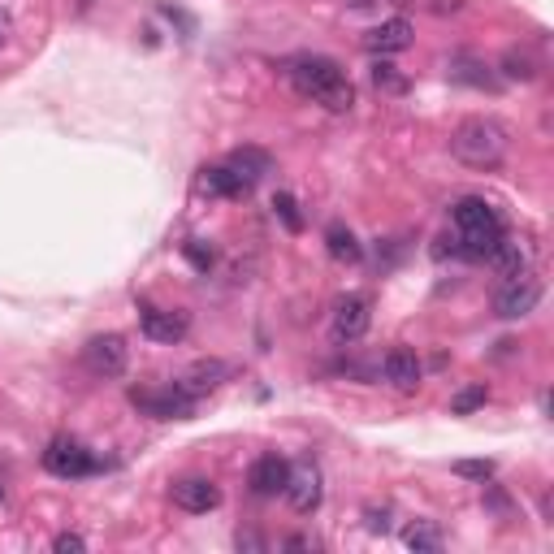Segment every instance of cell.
Segmentation results:
<instances>
[{
	"instance_id": "1",
	"label": "cell",
	"mask_w": 554,
	"mask_h": 554,
	"mask_svg": "<svg viewBox=\"0 0 554 554\" xmlns=\"http://www.w3.org/2000/svg\"><path fill=\"white\" fill-rule=\"evenodd\" d=\"M286 74L299 96L325 104L329 113H347L355 104V87L347 83V74L338 70V61H329V57H299L286 65Z\"/></svg>"
},
{
	"instance_id": "2",
	"label": "cell",
	"mask_w": 554,
	"mask_h": 554,
	"mask_svg": "<svg viewBox=\"0 0 554 554\" xmlns=\"http://www.w3.org/2000/svg\"><path fill=\"white\" fill-rule=\"evenodd\" d=\"M451 152H455V161H464L468 169H498L511 152V135L494 117H468V122L455 126Z\"/></svg>"
},
{
	"instance_id": "3",
	"label": "cell",
	"mask_w": 554,
	"mask_h": 554,
	"mask_svg": "<svg viewBox=\"0 0 554 554\" xmlns=\"http://www.w3.org/2000/svg\"><path fill=\"white\" fill-rule=\"evenodd\" d=\"M537 303H542V282L533 273H520V277H507V286L494 295V316L524 321L529 312H537Z\"/></svg>"
},
{
	"instance_id": "4",
	"label": "cell",
	"mask_w": 554,
	"mask_h": 554,
	"mask_svg": "<svg viewBox=\"0 0 554 554\" xmlns=\"http://www.w3.org/2000/svg\"><path fill=\"white\" fill-rule=\"evenodd\" d=\"M290 498V507L299 511V516H312L316 507H321V498H325V477H321V468L312 464V459H299V464H290L286 472V490Z\"/></svg>"
},
{
	"instance_id": "5",
	"label": "cell",
	"mask_w": 554,
	"mask_h": 554,
	"mask_svg": "<svg viewBox=\"0 0 554 554\" xmlns=\"http://www.w3.org/2000/svg\"><path fill=\"white\" fill-rule=\"evenodd\" d=\"M126 360H130V351H126V342L117 338V334H96L83 347V364H87V373L91 377H122L126 373Z\"/></svg>"
},
{
	"instance_id": "6",
	"label": "cell",
	"mask_w": 554,
	"mask_h": 554,
	"mask_svg": "<svg viewBox=\"0 0 554 554\" xmlns=\"http://www.w3.org/2000/svg\"><path fill=\"white\" fill-rule=\"evenodd\" d=\"M130 403L139 412H148L156 420H187L195 412V399L182 394L178 386H165V390H130Z\"/></svg>"
},
{
	"instance_id": "7",
	"label": "cell",
	"mask_w": 554,
	"mask_h": 554,
	"mask_svg": "<svg viewBox=\"0 0 554 554\" xmlns=\"http://www.w3.org/2000/svg\"><path fill=\"white\" fill-rule=\"evenodd\" d=\"M368 321H373V303H368L364 295L338 299L334 321H329V329H334V342H338V347H347V342H360L368 334Z\"/></svg>"
},
{
	"instance_id": "8",
	"label": "cell",
	"mask_w": 554,
	"mask_h": 554,
	"mask_svg": "<svg viewBox=\"0 0 554 554\" xmlns=\"http://www.w3.org/2000/svg\"><path fill=\"white\" fill-rule=\"evenodd\" d=\"M44 468L52 472V477H87V472H96L100 464H96V455L91 451H83L78 442H70V438H57L44 451Z\"/></svg>"
},
{
	"instance_id": "9",
	"label": "cell",
	"mask_w": 554,
	"mask_h": 554,
	"mask_svg": "<svg viewBox=\"0 0 554 554\" xmlns=\"http://www.w3.org/2000/svg\"><path fill=\"white\" fill-rule=\"evenodd\" d=\"M139 325H143V334H148L152 342H169V347L187 338V329H191L187 312H165V308H143Z\"/></svg>"
},
{
	"instance_id": "10",
	"label": "cell",
	"mask_w": 554,
	"mask_h": 554,
	"mask_svg": "<svg viewBox=\"0 0 554 554\" xmlns=\"http://www.w3.org/2000/svg\"><path fill=\"white\" fill-rule=\"evenodd\" d=\"M221 381H230V364H221V360H195L187 373L174 381V386H178L182 394H191V399H200V394L217 390Z\"/></svg>"
},
{
	"instance_id": "11",
	"label": "cell",
	"mask_w": 554,
	"mask_h": 554,
	"mask_svg": "<svg viewBox=\"0 0 554 554\" xmlns=\"http://www.w3.org/2000/svg\"><path fill=\"white\" fill-rule=\"evenodd\" d=\"M286 472H290L286 459L260 455L256 464H252V472H247V485H252V494H260V498H277V494L286 490Z\"/></svg>"
},
{
	"instance_id": "12",
	"label": "cell",
	"mask_w": 554,
	"mask_h": 554,
	"mask_svg": "<svg viewBox=\"0 0 554 554\" xmlns=\"http://www.w3.org/2000/svg\"><path fill=\"white\" fill-rule=\"evenodd\" d=\"M174 503L182 511H191V516H204V511H213L221 503V490L213 481H204V477H187V481L174 485Z\"/></svg>"
},
{
	"instance_id": "13",
	"label": "cell",
	"mask_w": 554,
	"mask_h": 554,
	"mask_svg": "<svg viewBox=\"0 0 554 554\" xmlns=\"http://www.w3.org/2000/svg\"><path fill=\"white\" fill-rule=\"evenodd\" d=\"M407 44H412V22H407V18H390V22H381V26H373V31L364 35V48L381 52V57L403 52Z\"/></svg>"
},
{
	"instance_id": "14",
	"label": "cell",
	"mask_w": 554,
	"mask_h": 554,
	"mask_svg": "<svg viewBox=\"0 0 554 554\" xmlns=\"http://www.w3.org/2000/svg\"><path fill=\"white\" fill-rule=\"evenodd\" d=\"M381 377H386L394 390H416V381H420V360H416V351H407V347L386 351V360H381Z\"/></svg>"
},
{
	"instance_id": "15",
	"label": "cell",
	"mask_w": 554,
	"mask_h": 554,
	"mask_svg": "<svg viewBox=\"0 0 554 554\" xmlns=\"http://www.w3.org/2000/svg\"><path fill=\"white\" fill-rule=\"evenodd\" d=\"M503 221H498L494 204H485L481 195H468V200L455 204V230H498Z\"/></svg>"
},
{
	"instance_id": "16",
	"label": "cell",
	"mask_w": 554,
	"mask_h": 554,
	"mask_svg": "<svg viewBox=\"0 0 554 554\" xmlns=\"http://www.w3.org/2000/svg\"><path fill=\"white\" fill-rule=\"evenodd\" d=\"M200 191L208 195H221V200H239V195L252 191V182H243L239 174H234L230 165H213V169H204V178H200Z\"/></svg>"
},
{
	"instance_id": "17",
	"label": "cell",
	"mask_w": 554,
	"mask_h": 554,
	"mask_svg": "<svg viewBox=\"0 0 554 554\" xmlns=\"http://www.w3.org/2000/svg\"><path fill=\"white\" fill-rule=\"evenodd\" d=\"M230 169L243 182H252V187H256L265 174H273V156L265 148H239V152H230Z\"/></svg>"
},
{
	"instance_id": "18",
	"label": "cell",
	"mask_w": 554,
	"mask_h": 554,
	"mask_svg": "<svg viewBox=\"0 0 554 554\" xmlns=\"http://www.w3.org/2000/svg\"><path fill=\"white\" fill-rule=\"evenodd\" d=\"M490 265L503 273V277H520V273H529V247L524 243H511L507 234H503V243L490 252Z\"/></svg>"
},
{
	"instance_id": "19",
	"label": "cell",
	"mask_w": 554,
	"mask_h": 554,
	"mask_svg": "<svg viewBox=\"0 0 554 554\" xmlns=\"http://www.w3.org/2000/svg\"><path fill=\"white\" fill-rule=\"evenodd\" d=\"M325 243H329V256L338 260V265H355V260L364 256V247L355 243V234L347 230V226H329V234H325Z\"/></svg>"
},
{
	"instance_id": "20",
	"label": "cell",
	"mask_w": 554,
	"mask_h": 554,
	"mask_svg": "<svg viewBox=\"0 0 554 554\" xmlns=\"http://www.w3.org/2000/svg\"><path fill=\"white\" fill-rule=\"evenodd\" d=\"M451 78H455V83H468V87H485V91L498 87L494 74L485 70L481 61H468V57H455V61H451Z\"/></svg>"
},
{
	"instance_id": "21",
	"label": "cell",
	"mask_w": 554,
	"mask_h": 554,
	"mask_svg": "<svg viewBox=\"0 0 554 554\" xmlns=\"http://www.w3.org/2000/svg\"><path fill=\"white\" fill-rule=\"evenodd\" d=\"M403 546L407 550H416V554H433V550H442V533L433 529V524H407L403 529Z\"/></svg>"
},
{
	"instance_id": "22",
	"label": "cell",
	"mask_w": 554,
	"mask_h": 554,
	"mask_svg": "<svg viewBox=\"0 0 554 554\" xmlns=\"http://www.w3.org/2000/svg\"><path fill=\"white\" fill-rule=\"evenodd\" d=\"M503 74H507V78H516V83H533V78H537V61H533V52H529V48H511L507 57H503Z\"/></svg>"
},
{
	"instance_id": "23",
	"label": "cell",
	"mask_w": 554,
	"mask_h": 554,
	"mask_svg": "<svg viewBox=\"0 0 554 554\" xmlns=\"http://www.w3.org/2000/svg\"><path fill=\"white\" fill-rule=\"evenodd\" d=\"M273 213H277V221H282L286 230H303V213H299V204H295V195H286V191H277L273 195Z\"/></svg>"
},
{
	"instance_id": "24",
	"label": "cell",
	"mask_w": 554,
	"mask_h": 554,
	"mask_svg": "<svg viewBox=\"0 0 554 554\" xmlns=\"http://www.w3.org/2000/svg\"><path fill=\"white\" fill-rule=\"evenodd\" d=\"M485 399H490V390H485V386H468V390H459L455 399H451V412L455 416H468V412H477Z\"/></svg>"
},
{
	"instance_id": "25",
	"label": "cell",
	"mask_w": 554,
	"mask_h": 554,
	"mask_svg": "<svg viewBox=\"0 0 554 554\" xmlns=\"http://www.w3.org/2000/svg\"><path fill=\"white\" fill-rule=\"evenodd\" d=\"M182 252H187V260H191V265L200 269V273H208V269H213V260H217L213 243H204V239H191L187 247H182Z\"/></svg>"
},
{
	"instance_id": "26",
	"label": "cell",
	"mask_w": 554,
	"mask_h": 554,
	"mask_svg": "<svg viewBox=\"0 0 554 554\" xmlns=\"http://www.w3.org/2000/svg\"><path fill=\"white\" fill-rule=\"evenodd\" d=\"M455 472H459V477H472V481L485 485V481L494 477V464H490V459H459Z\"/></svg>"
},
{
	"instance_id": "27",
	"label": "cell",
	"mask_w": 554,
	"mask_h": 554,
	"mask_svg": "<svg viewBox=\"0 0 554 554\" xmlns=\"http://www.w3.org/2000/svg\"><path fill=\"white\" fill-rule=\"evenodd\" d=\"M373 83L381 87V91H403L407 83L399 74H394V65H373Z\"/></svg>"
},
{
	"instance_id": "28",
	"label": "cell",
	"mask_w": 554,
	"mask_h": 554,
	"mask_svg": "<svg viewBox=\"0 0 554 554\" xmlns=\"http://www.w3.org/2000/svg\"><path fill=\"white\" fill-rule=\"evenodd\" d=\"M52 550H57V554H83V550H87V542H83L78 533H61L57 542H52Z\"/></svg>"
},
{
	"instance_id": "29",
	"label": "cell",
	"mask_w": 554,
	"mask_h": 554,
	"mask_svg": "<svg viewBox=\"0 0 554 554\" xmlns=\"http://www.w3.org/2000/svg\"><path fill=\"white\" fill-rule=\"evenodd\" d=\"M368 529H373V533H386V529H390V516H386V511H368Z\"/></svg>"
},
{
	"instance_id": "30",
	"label": "cell",
	"mask_w": 554,
	"mask_h": 554,
	"mask_svg": "<svg viewBox=\"0 0 554 554\" xmlns=\"http://www.w3.org/2000/svg\"><path fill=\"white\" fill-rule=\"evenodd\" d=\"M464 0H433V13H459Z\"/></svg>"
},
{
	"instance_id": "31",
	"label": "cell",
	"mask_w": 554,
	"mask_h": 554,
	"mask_svg": "<svg viewBox=\"0 0 554 554\" xmlns=\"http://www.w3.org/2000/svg\"><path fill=\"white\" fill-rule=\"evenodd\" d=\"M260 546H265V542H260L256 533H239V550H260Z\"/></svg>"
},
{
	"instance_id": "32",
	"label": "cell",
	"mask_w": 554,
	"mask_h": 554,
	"mask_svg": "<svg viewBox=\"0 0 554 554\" xmlns=\"http://www.w3.org/2000/svg\"><path fill=\"white\" fill-rule=\"evenodd\" d=\"M9 31H13V22H9V13L0 9V44H5V39H9Z\"/></svg>"
},
{
	"instance_id": "33",
	"label": "cell",
	"mask_w": 554,
	"mask_h": 554,
	"mask_svg": "<svg viewBox=\"0 0 554 554\" xmlns=\"http://www.w3.org/2000/svg\"><path fill=\"white\" fill-rule=\"evenodd\" d=\"M347 5H355V9H364V5H373V0H347Z\"/></svg>"
},
{
	"instance_id": "34",
	"label": "cell",
	"mask_w": 554,
	"mask_h": 554,
	"mask_svg": "<svg viewBox=\"0 0 554 554\" xmlns=\"http://www.w3.org/2000/svg\"><path fill=\"white\" fill-rule=\"evenodd\" d=\"M0 503H5V490H0Z\"/></svg>"
}]
</instances>
